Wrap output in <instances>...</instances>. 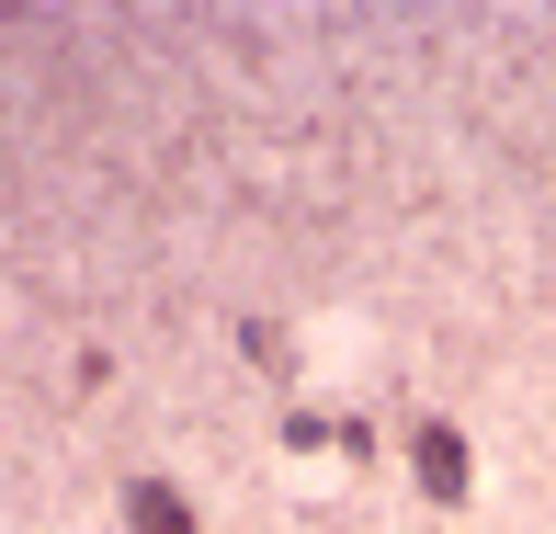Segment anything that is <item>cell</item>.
<instances>
[{"instance_id": "1", "label": "cell", "mask_w": 556, "mask_h": 534, "mask_svg": "<svg viewBox=\"0 0 556 534\" xmlns=\"http://www.w3.org/2000/svg\"><path fill=\"white\" fill-rule=\"evenodd\" d=\"M420 477L454 500V489H466V444H454V432H420Z\"/></svg>"}, {"instance_id": "2", "label": "cell", "mask_w": 556, "mask_h": 534, "mask_svg": "<svg viewBox=\"0 0 556 534\" xmlns=\"http://www.w3.org/2000/svg\"><path fill=\"white\" fill-rule=\"evenodd\" d=\"M137 534H193V512L170 489H137Z\"/></svg>"}]
</instances>
